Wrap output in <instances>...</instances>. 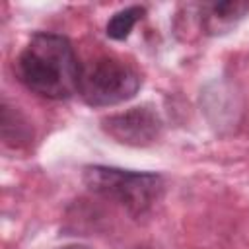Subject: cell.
I'll return each mask as SVG.
<instances>
[{
    "label": "cell",
    "instance_id": "8992f818",
    "mask_svg": "<svg viewBox=\"0 0 249 249\" xmlns=\"http://www.w3.org/2000/svg\"><path fill=\"white\" fill-rule=\"evenodd\" d=\"M2 138L14 148L25 146L31 140V128L27 121L8 103H2Z\"/></svg>",
    "mask_w": 249,
    "mask_h": 249
},
{
    "label": "cell",
    "instance_id": "52a82bcc",
    "mask_svg": "<svg viewBox=\"0 0 249 249\" xmlns=\"http://www.w3.org/2000/svg\"><path fill=\"white\" fill-rule=\"evenodd\" d=\"M144 8L142 6H128L124 10H119L117 14L111 16V19L107 21V35L115 41H123L130 35L132 27L136 25L138 19H142L144 16Z\"/></svg>",
    "mask_w": 249,
    "mask_h": 249
},
{
    "label": "cell",
    "instance_id": "6da1fadb",
    "mask_svg": "<svg viewBox=\"0 0 249 249\" xmlns=\"http://www.w3.org/2000/svg\"><path fill=\"white\" fill-rule=\"evenodd\" d=\"M14 72L29 91L60 101L78 93L82 66L64 35L39 31L18 54Z\"/></svg>",
    "mask_w": 249,
    "mask_h": 249
},
{
    "label": "cell",
    "instance_id": "5b68a950",
    "mask_svg": "<svg viewBox=\"0 0 249 249\" xmlns=\"http://www.w3.org/2000/svg\"><path fill=\"white\" fill-rule=\"evenodd\" d=\"M196 21L204 35H224L231 31L247 14L249 2L241 0H222V2H202L196 4Z\"/></svg>",
    "mask_w": 249,
    "mask_h": 249
},
{
    "label": "cell",
    "instance_id": "277c9868",
    "mask_svg": "<svg viewBox=\"0 0 249 249\" xmlns=\"http://www.w3.org/2000/svg\"><path fill=\"white\" fill-rule=\"evenodd\" d=\"M101 126L111 138L126 146H148L161 132V121L150 107H132L109 115L101 121Z\"/></svg>",
    "mask_w": 249,
    "mask_h": 249
},
{
    "label": "cell",
    "instance_id": "9c48e42d",
    "mask_svg": "<svg viewBox=\"0 0 249 249\" xmlns=\"http://www.w3.org/2000/svg\"><path fill=\"white\" fill-rule=\"evenodd\" d=\"M138 249H152V247H138Z\"/></svg>",
    "mask_w": 249,
    "mask_h": 249
},
{
    "label": "cell",
    "instance_id": "7a4b0ae2",
    "mask_svg": "<svg viewBox=\"0 0 249 249\" xmlns=\"http://www.w3.org/2000/svg\"><path fill=\"white\" fill-rule=\"evenodd\" d=\"M84 185L97 196L123 206L132 218L146 216L163 196V177L146 171H128L107 165H88Z\"/></svg>",
    "mask_w": 249,
    "mask_h": 249
},
{
    "label": "cell",
    "instance_id": "ba28073f",
    "mask_svg": "<svg viewBox=\"0 0 249 249\" xmlns=\"http://www.w3.org/2000/svg\"><path fill=\"white\" fill-rule=\"evenodd\" d=\"M60 249H89V247H84V245H66V247H60Z\"/></svg>",
    "mask_w": 249,
    "mask_h": 249
},
{
    "label": "cell",
    "instance_id": "3957f363",
    "mask_svg": "<svg viewBox=\"0 0 249 249\" xmlns=\"http://www.w3.org/2000/svg\"><path fill=\"white\" fill-rule=\"evenodd\" d=\"M140 88V76L124 62L109 56L82 68L78 93L91 107H111L128 101Z\"/></svg>",
    "mask_w": 249,
    "mask_h": 249
}]
</instances>
